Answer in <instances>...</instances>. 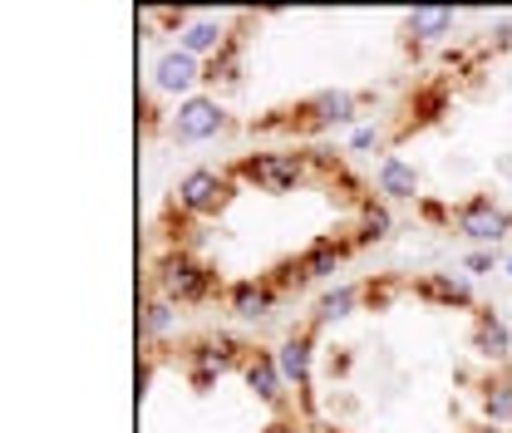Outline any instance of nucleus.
I'll use <instances>...</instances> for the list:
<instances>
[{"label": "nucleus", "instance_id": "f257e3e1", "mask_svg": "<svg viewBox=\"0 0 512 433\" xmlns=\"http://www.w3.org/2000/svg\"><path fill=\"white\" fill-rule=\"evenodd\" d=\"M212 286H217V271H207V266H202L197 256H188V251H168V256L158 261V296L173 301V306H197V301H207Z\"/></svg>", "mask_w": 512, "mask_h": 433}, {"label": "nucleus", "instance_id": "f03ea898", "mask_svg": "<svg viewBox=\"0 0 512 433\" xmlns=\"http://www.w3.org/2000/svg\"><path fill=\"white\" fill-rule=\"evenodd\" d=\"M306 163H311L306 153H252L237 163V178L261 192H291L306 183Z\"/></svg>", "mask_w": 512, "mask_h": 433}, {"label": "nucleus", "instance_id": "7ed1b4c3", "mask_svg": "<svg viewBox=\"0 0 512 433\" xmlns=\"http://www.w3.org/2000/svg\"><path fill=\"white\" fill-rule=\"evenodd\" d=\"M453 227H458L468 242H503L512 232V217L488 192H478V197H468V202L453 212Z\"/></svg>", "mask_w": 512, "mask_h": 433}, {"label": "nucleus", "instance_id": "20e7f679", "mask_svg": "<svg viewBox=\"0 0 512 433\" xmlns=\"http://www.w3.org/2000/svg\"><path fill=\"white\" fill-rule=\"evenodd\" d=\"M237 360H247V350H242L232 335H212V340L192 345V350H188L192 384H197V389H212V379H222V374L232 370Z\"/></svg>", "mask_w": 512, "mask_h": 433}, {"label": "nucleus", "instance_id": "39448f33", "mask_svg": "<svg viewBox=\"0 0 512 433\" xmlns=\"http://www.w3.org/2000/svg\"><path fill=\"white\" fill-rule=\"evenodd\" d=\"M227 178L222 173H212V168H192L188 178L178 183V207L188 212V217H212V212H222L227 207Z\"/></svg>", "mask_w": 512, "mask_h": 433}, {"label": "nucleus", "instance_id": "423d86ee", "mask_svg": "<svg viewBox=\"0 0 512 433\" xmlns=\"http://www.w3.org/2000/svg\"><path fill=\"white\" fill-rule=\"evenodd\" d=\"M222 124H227L222 104H217V99L192 94V99L178 104V114H173V138H178V143H202V138H217Z\"/></svg>", "mask_w": 512, "mask_h": 433}, {"label": "nucleus", "instance_id": "0eeeda50", "mask_svg": "<svg viewBox=\"0 0 512 433\" xmlns=\"http://www.w3.org/2000/svg\"><path fill=\"white\" fill-rule=\"evenodd\" d=\"M207 69L192 60L188 50H168V55H158V64H153V89L158 94H188L192 99V84L202 79Z\"/></svg>", "mask_w": 512, "mask_h": 433}, {"label": "nucleus", "instance_id": "6e6552de", "mask_svg": "<svg viewBox=\"0 0 512 433\" xmlns=\"http://www.w3.org/2000/svg\"><path fill=\"white\" fill-rule=\"evenodd\" d=\"M350 119H355V94H345V89H325L311 104H301V124L306 128H335L350 124Z\"/></svg>", "mask_w": 512, "mask_h": 433}, {"label": "nucleus", "instance_id": "1a4fd4ad", "mask_svg": "<svg viewBox=\"0 0 512 433\" xmlns=\"http://www.w3.org/2000/svg\"><path fill=\"white\" fill-rule=\"evenodd\" d=\"M242 374H247V384L256 389V399L261 404H281V370H276V355H266V350H247V360H242Z\"/></svg>", "mask_w": 512, "mask_h": 433}, {"label": "nucleus", "instance_id": "9d476101", "mask_svg": "<svg viewBox=\"0 0 512 433\" xmlns=\"http://www.w3.org/2000/svg\"><path fill=\"white\" fill-rule=\"evenodd\" d=\"M276 370H281L286 384L306 389V384H311V335H291V340L276 350Z\"/></svg>", "mask_w": 512, "mask_h": 433}, {"label": "nucleus", "instance_id": "9b49d317", "mask_svg": "<svg viewBox=\"0 0 512 433\" xmlns=\"http://www.w3.org/2000/svg\"><path fill=\"white\" fill-rule=\"evenodd\" d=\"M227 45V30L217 25V20H188L183 30H178V50H188L192 60L197 55H217Z\"/></svg>", "mask_w": 512, "mask_h": 433}, {"label": "nucleus", "instance_id": "f8f14e48", "mask_svg": "<svg viewBox=\"0 0 512 433\" xmlns=\"http://www.w3.org/2000/svg\"><path fill=\"white\" fill-rule=\"evenodd\" d=\"M276 296H281V291H276L271 281H237V286H232V310L256 320V315H266V310L276 306Z\"/></svg>", "mask_w": 512, "mask_h": 433}, {"label": "nucleus", "instance_id": "ddd939ff", "mask_svg": "<svg viewBox=\"0 0 512 433\" xmlns=\"http://www.w3.org/2000/svg\"><path fill=\"white\" fill-rule=\"evenodd\" d=\"M473 345H478V355H488V360H503L512 350V335H508V325L498 320V315H478V330H473Z\"/></svg>", "mask_w": 512, "mask_h": 433}, {"label": "nucleus", "instance_id": "4468645a", "mask_svg": "<svg viewBox=\"0 0 512 433\" xmlns=\"http://www.w3.org/2000/svg\"><path fill=\"white\" fill-rule=\"evenodd\" d=\"M345 251H350V242H335V237H320L316 247L301 256V271H306V281L311 276H330L340 261H345Z\"/></svg>", "mask_w": 512, "mask_h": 433}, {"label": "nucleus", "instance_id": "2eb2a0df", "mask_svg": "<svg viewBox=\"0 0 512 433\" xmlns=\"http://www.w3.org/2000/svg\"><path fill=\"white\" fill-rule=\"evenodd\" d=\"M380 192L384 197H414L419 192V173L404 158H384L380 163Z\"/></svg>", "mask_w": 512, "mask_h": 433}, {"label": "nucleus", "instance_id": "dca6fc26", "mask_svg": "<svg viewBox=\"0 0 512 433\" xmlns=\"http://www.w3.org/2000/svg\"><path fill=\"white\" fill-rule=\"evenodd\" d=\"M419 296H429L439 306H468V286L453 281V276H424L419 281Z\"/></svg>", "mask_w": 512, "mask_h": 433}, {"label": "nucleus", "instance_id": "f3484780", "mask_svg": "<svg viewBox=\"0 0 512 433\" xmlns=\"http://www.w3.org/2000/svg\"><path fill=\"white\" fill-rule=\"evenodd\" d=\"M237 74H242V45L227 40V45L207 60V74H202V79H212V84H217V79H222V84H237Z\"/></svg>", "mask_w": 512, "mask_h": 433}, {"label": "nucleus", "instance_id": "a211bd4d", "mask_svg": "<svg viewBox=\"0 0 512 433\" xmlns=\"http://www.w3.org/2000/svg\"><path fill=\"white\" fill-rule=\"evenodd\" d=\"M173 325H178V306H173V301L158 296V301L143 306V340H163Z\"/></svg>", "mask_w": 512, "mask_h": 433}, {"label": "nucleus", "instance_id": "6ab92c4d", "mask_svg": "<svg viewBox=\"0 0 512 433\" xmlns=\"http://www.w3.org/2000/svg\"><path fill=\"white\" fill-rule=\"evenodd\" d=\"M448 25H453V10H414L409 15L414 40H439V35H448Z\"/></svg>", "mask_w": 512, "mask_h": 433}, {"label": "nucleus", "instance_id": "aec40b11", "mask_svg": "<svg viewBox=\"0 0 512 433\" xmlns=\"http://www.w3.org/2000/svg\"><path fill=\"white\" fill-rule=\"evenodd\" d=\"M483 409H488V419H493L498 429H503V424H512V379H493V384H488Z\"/></svg>", "mask_w": 512, "mask_h": 433}, {"label": "nucleus", "instance_id": "412c9836", "mask_svg": "<svg viewBox=\"0 0 512 433\" xmlns=\"http://www.w3.org/2000/svg\"><path fill=\"white\" fill-rule=\"evenodd\" d=\"M389 227H394L389 207H380V202H365V212H360V242H384V237H389Z\"/></svg>", "mask_w": 512, "mask_h": 433}, {"label": "nucleus", "instance_id": "4be33fe9", "mask_svg": "<svg viewBox=\"0 0 512 433\" xmlns=\"http://www.w3.org/2000/svg\"><path fill=\"white\" fill-rule=\"evenodd\" d=\"M355 301H360V291H355V286H335V291H330V296L320 301V310H316L320 325H330V320H345Z\"/></svg>", "mask_w": 512, "mask_h": 433}, {"label": "nucleus", "instance_id": "5701e85b", "mask_svg": "<svg viewBox=\"0 0 512 433\" xmlns=\"http://www.w3.org/2000/svg\"><path fill=\"white\" fill-rule=\"evenodd\" d=\"M463 266H468L473 276H483V271H493V251H473V256H468Z\"/></svg>", "mask_w": 512, "mask_h": 433}, {"label": "nucleus", "instance_id": "b1692460", "mask_svg": "<svg viewBox=\"0 0 512 433\" xmlns=\"http://www.w3.org/2000/svg\"><path fill=\"white\" fill-rule=\"evenodd\" d=\"M375 143H380V133H375V128H360V133H355V148H360V153H365V148H375Z\"/></svg>", "mask_w": 512, "mask_h": 433}, {"label": "nucleus", "instance_id": "393cba45", "mask_svg": "<svg viewBox=\"0 0 512 433\" xmlns=\"http://www.w3.org/2000/svg\"><path fill=\"white\" fill-rule=\"evenodd\" d=\"M261 433H301V429H296V424H286V419H276V424H266Z\"/></svg>", "mask_w": 512, "mask_h": 433}, {"label": "nucleus", "instance_id": "a878e982", "mask_svg": "<svg viewBox=\"0 0 512 433\" xmlns=\"http://www.w3.org/2000/svg\"><path fill=\"white\" fill-rule=\"evenodd\" d=\"M468 433H503L498 424H478V429H468Z\"/></svg>", "mask_w": 512, "mask_h": 433}, {"label": "nucleus", "instance_id": "bb28decb", "mask_svg": "<svg viewBox=\"0 0 512 433\" xmlns=\"http://www.w3.org/2000/svg\"><path fill=\"white\" fill-rule=\"evenodd\" d=\"M508 276H512V256H508Z\"/></svg>", "mask_w": 512, "mask_h": 433}]
</instances>
